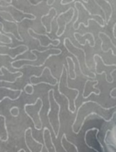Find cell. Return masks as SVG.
Here are the masks:
<instances>
[{
	"mask_svg": "<svg viewBox=\"0 0 116 152\" xmlns=\"http://www.w3.org/2000/svg\"><path fill=\"white\" fill-rule=\"evenodd\" d=\"M113 108H115V105L109 107V108H104V107L102 106V105L98 103L97 102L93 100H88L86 101V102H82L81 105L79 106V108H78L76 116H75L73 123L72 124V128H73L75 125H77V127H75V130L72 132H73L75 134H78L80 133V132L81 131V129H82L83 126H84V123H85L87 117H88L89 116L93 115V114L98 116V117H99L100 118H102L105 122H107V123H109V122H110L109 120H107V119L104 118L102 114L99 113L104 112L98 111H109V110L113 109Z\"/></svg>",
	"mask_w": 116,
	"mask_h": 152,
	"instance_id": "obj_1",
	"label": "cell"
},
{
	"mask_svg": "<svg viewBox=\"0 0 116 152\" xmlns=\"http://www.w3.org/2000/svg\"><path fill=\"white\" fill-rule=\"evenodd\" d=\"M50 92L51 89L47 92V99L49 102V109L47 113V120L50 126L51 127L53 132L54 133L55 138L58 139L61 129V120H60V113H61V105L56 100L55 96V90L53 88L52 91V100L50 98Z\"/></svg>",
	"mask_w": 116,
	"mask_h": 152,
	"instance_id": "obj_2",
	"label": "cell"
},
{
	"mask_svg": "<svg viewBox=\"0 0 116 152\" xmlns=\"http://www.w3.org/2000/svg\"><path fill=\"white\" fill-rule=\"evenodd\" d=\"M43 105L44 103L42 99L40 97L37 98L33 103H27L24 105V111L26 115L30 119L34 128L37 131L42 130L43 123L40 114L42 110Z\"/></svg>",
	"mask_w": 116,
	"mask_h": 152,
	"instance_id": "obj_3",
	"label": "cell"
},
{
	"mask_svg": "<svg viewBox=\"0 0 116 152\" xmlns=\"http://www.w3.org/2000/svg\"><path fill=\"white\" fill-rule=\"evenodd\" d=\"M58 82H59L58 79L53 75L51 69L48 66H46L43 68L40 76L32 75L30 77V83L33 86L44 83L53 87L58 85Z\"/></svg>",
	"mask_w": 116,
	"mask_h": 152,
	"instance_id": "obj_4",
	"label": "cell"
},
{
	"mask_svg": "<svg viewBox=\"0 0 116 152\" xmlns=\"http://www.w3.org/2000/svg\"><path fill=\"white\" fill-rule=\"evenodd\" d=\"M75 16V10L72 7H70L66 11L61 13L56 19V24L58 25L56 35L60 37L65 33L67 25H69Z\"/></svg>",
	"mask_w": 116,
	"mask_h": 152,
	"instance_id": "obj_5",
	"label": "cell"
},
{
	"mask_svg": "<svg viewBox=\"0 0 116 152\" xmlns=\"http://www.w3.org/2000/svg\"><path fill=\"white\" fill-rule=\"evenodd\" d=\"M28 50L29 48L25 45H19L15 47L7 46V45H0V56H8L13 60L18 56L25 54Z\"/></svg>",
	"mask_w": 116,
	"mask_h": 152,
	"instance_id": "obj_6",
	"label": "cell"
},
{
	"mask_svg": "<svg viewBox=\"0 0 116 152\" xmlns=\"http://www.w3.org/2000/svg\"><path fill=\"white\" fill-rule=\"evenodd\" d=\"M75 7L77 9L78 15H77V19H75V22L72 23V28L74 29L75 24L78 23V27L76 28V30H78L80 28V26L81 25L85 27V22H87V25L90 26V16H93V14L90 13V12L85 7V6L83 4H81L79 1H76L75 3Z\"/></svg>",
	"mask_w": 116,
	"mask_h": 152,
	"instance_id": "obj_7",
	"label": "cell"
},
{
	"mask_svg": "<svg viewBox=\"0 0 116 152\" xmlns=\"http://www.w3.org/2000/svg\"><path fill=\"white\" fill-rule=\"evenodd\" d=\"M25 143L30 152H42L44 144L33 137V129L28 127L25 131Z\"/></svg>",
	"mask_w": 116,
	"mask_h": 152,
	"instance_id": "obj_8",
	"label": "cell"
},
{
	"mask_svg": "<svg viewBox=\"0 0 116 152\" xmlns=\"http://www.w3.org/2000/svg\"><path fill=\"white\" fill-rule=\"evenodd\" d=\"M0 17L2 18L7 22L5 25L3 24V22L0 21V25H1V31L5 34H10V35H12L17 41L23 42L24 39L22 37V36H21L20 32H19L18 23H16V22L13 20H9V19L2 17V16H0Z\"/></svg>",
	"mask_w": 116,
	"mask_h": 152,
	"instance_id": "obj_9",
	"label": "cell"
},
{
	"mask_svg": "<svg viewBox=\"0 0 116 152\" xmlns=\"http://www.w3.org/2000/svg\"><path fill=\"white\" fill-rule=\"evenodd\" d=\"M30 30L31 31V32L28 29V34H29V36L31 37V38L33 39L38 40V42H39L40 47L49 48L50 45H53L54 46V47L59 45V44H54V42H56L58 41V40H59V39H53L50 38L47 34H38V33L36 32V31L31 28H30Z\"/></svg>",
	"mask_w": 116,
	"mask_h": 152,
	"instance_id": "obj_10",
	"label": "cell"
},
{
	"mask_svg": "<svg viewBox=\"0 0 116 152\" xmlns=\"http://www.w3.org/2000/svg\"><path fill=\"white\" fill-rule=\"evenodd\" d=\"M0 71H1V75H0V83H15L17 81L18 79L21 78L23 76V73L22 71H10L6 66L0 67Z\"/></svg>",
	"mask_w": 116,
	"mask_h": 152,
	"instance_id": "obj_11",
	"label": "cell"
},
{
	"mask_svg": "<svg viewBox=\"0 0 116 152\" xmlns=\"http://www.w3.org/2000/svg\"><path fill=\"white\" fill-rule=\"evenodd\" d=\"M23 90L22 89H14L10 87L0 86V102L4 99H9L11 101H16L22 95Z\"/></svg>",
	"mask_w": 116,
	"mask_h": 152,
	"instance_id": "obj_12",
	"label": "cell"
},
{
	"mask_svg": "<svg viewBox=\"0 0 116 152\" xmlns=\"http://www.w3.org/2000/svg\"><path fill=\"white\" fill-rule=\"evenodd\" d=\"M56 16H57V10L55 7H51L47 14L41 16V23L42 26L45 28L47 34H51L53 31V22Z\"/></svg>",
	"mask_w": 116,
	"mask_h": 152,
	"instance_id": "obj_13",
	"label": "cell"
},
{
	"mask_svg": "<svg viewBox=\"0 0 116 152\" xmlns=\"http://www.w3.org/2000/svg\"><path fill=\"white\" fill-rule=\"evenodd\" d=\"M42 139L44 142V147H45L47 152H57L56 145L53 143V137H52L51 132L50 129L47 127H44L42 131Z\"/></svg>",
	"mask_w": 116,
	"mask_h": 152,
	"instance_id": "obj_14",
	"label": "cell"
},
{
	"mask_svg": "<svg viewBox=\"0 0 116 152\" xmlns=\"http://www.w3.org/2000/svg\"><path fill=\"white\" fill-rule=\"evenodd\" d=\"M9 134L7 126L6 117L2 114H0V140L5 142L8 140Z\"/></svg>",
	"mask_w": 116,
	"mask_h": 152,
	"instance_id": "obj_15",
	"label": "cell"
},
{
	"mask_svg": "<svg viewBox=\"0 0 116 152\" xmlns=\"http://www.w3.org/2000/svg\"><path fill=\"white\" fill-rule=\"evenodd\" d=\"M60 143L65 152H79L78 147L72 142L68 140L66 134H63L61 138Z\"/></svg>",
	"mask_w": 116,
	"mask_h": 152,
	"instance_id": "obj_16",
	"label": "cell"
},
{
	"mask_svg": "<svg viewBox=\"0 0 116 152\" xmlns=\"http://www.w3.org/2000/svg\"><path fill=\"white\" fill-rule=\"evenodd\" d=\"M65 73H66V86H67V88L68 89H70V90H72V91H75L77 92V94L76 96H75V98H74L73 99V106H74V113L75 112V111H76V104H75V102H76V99H78V96H79V90H78V88H70L69 87V85H68V79H69V73H68V69L66 68V66H65Z\"/></svg>",
	"mask_w": 116,
	"mask_h": 152,
	"instance_id": "obj_17",
	"label": "cell"
},
{
	"mask_svg": "<svg viewBox=\"0 0 116 152\" xmlns=\"http://www.w3.org/2000/svg\"><path fill=\"white\" fill-rule=\"evenodd\" d=\"M0 43L8 45L13 44V39L11 37L7 36V34H4L0 31Z\"/></svg>",
	"mask_w": 116,
	"mask_h": 152,
	"instance_id": "obj_18",
	"label": "cell"
},
{
	"mask_svg": "<svg viewBox=\"0 0 116 152\" xmlns=\"http://www.w3.org/2000/svg\"><path fill=\"white\" fill-rule=\"evenodd\" d=\"M23 91L25 93L28 95H32L34 93V88L33 86L30 84V83H28L26 86L24 87Z\"/></svg>",
	"mask_w": 116,
	"mask_h": 152,
	"instance_id": "obj_19",
	"label": "cell"
},
{
	"mask_svg": "<svg viewBox=\"0 0 116 152\" xmlns=\"http://www.w3.org/2000/svg\"><path fill=\"white\" fill-rule=\"evenodd\" d=\"M10 113L13 117H18L19 115V108L17 106H13L10 108Z\"/></svg>",
	"mask_w": 116,
	"mask_h": 152,
	"instance_id": "obj_20",
	"label": "cell"
},
{
	"mask_svg": "<svg viewBox=\"0 0 116 152\" xmlns=\"http://www.w3.org/2000/svg\"><path fill=\"white\" fill-rule=\"evenodd\" d=\"M68 58H69L71 60V62H72V65H73V72H74V77L73 78H72V77H70V79L72 80H75V79L77 78V74H76V71H75V63L73 61V59H72V57H70V56H68Z\"/></svg>",
	"mask_w": 116,
	"mask_h": 152,
	"instance_id": "obj_21",
	"label": "cell"
},
{
	"mask_svg": "<svg viewBox=\"0 0 116 152\" xmlns=\"http://www.w3.org/2000/svg\"><path fill=\"white\" fill-rule=\"evenodd\" d=\"M115 26H116V23L114 24L113 28H112V34H113L114 38L116 39V35H115Z\"/></svg>",
	"mask_w": 116,
	"mask_h": 152,
	"instance_id": "obj_22",
	"label": "cell"
},
{
	"mask_svg": "<svg viewBox=\"0 0 116 152\" xmlns=\"http://www.w3.org/2000/svg\"><path fill=\"white\" fill-rule=\"evenodd\" d=\"M17 152H26V151H25V150L24 149V148H21V149H19Z\"/></svg>",
	"mask_w": 116,
	"mask_h": 152,
	"instance_id": "obj_23",
	"label": "cell"
}]
</instances>
